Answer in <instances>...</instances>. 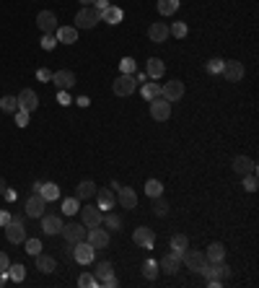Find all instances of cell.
Instances as JSON below:
<instances>
[{
  "label": "cell",
  "mask_w": 259,
  "mask_h": 288,
  "mask_svg": "<svg viewBox=\"0 0 259 288\" xmlns=\"http://www.w3.org/2000/svg\"><path fill=\"white\" fill-rule=\"evenodd\" d=\"M200 272H202V275H205L207 280L215 278V280H220V283L231 278V267H228L223 260H220V262H205V265L200 267Z\"/></svg>",
  "instance_id": "cell-1"
},
{
  "label": "cell",
  "mask_w": 259,
  "mask_h": 288,
  "mask_svg": "<svg viewBox=\"0 0 259 288\" xmlns=\"http://www.w3.org/2000/svg\"><path fill=\"white\" fill-rule=\"evenodd\" d=\"M3 229H6V239L11 241V244H24V241H26V229H24L21 218L11 216V221L3 226Z\"/></svg>",
  "instance_id": "cell-2"
},
{
  "label": "cell",
  "mask_w": 259,
  "mask_h": 288,
  "mask_svg": "<svg viewBox=\"0 0 259 288\" xmlns=\"http://www.w3.org/2000/svg\"><path fill=\"white\" fill-rule=\"evenodd\" d=\"M99 21H101V13L94 6H83L78 16H75V29H94Z\"/></svg>",
  "instance_id": "cell-3"
},
{
  "label": "cell",
  "mask_w": 259,
  "mask_h": 288,
  "mask_svg": "<svg viewBox=\"0 0 259 288\" xmlns=\"http://www.w3.org/2000/svg\"><path fill=\"white\" fill-rule=\"evenodd\" d=\"M135 88H138V81H135L132 73H119V78L112 86V91L117 96H130V94H135Z\"/></svg>",
  "instance_id": "cell-4"
},
{
  "label": "cell",
  "mask_w": 259,
  "mask_h": 288,
  "mask_svg": "<svg viewBox=\"0 0 259 288\" xmlns=\"http://www.w3.org/2000/svg\"><path fill=\"white\" fill-rule=\"evenodd\" d=\"M150 117L158 119V122H166L171 117V101H166L163 96L150 99Z\"/></svg>",
  "instance_id": "cell-5"
},
{
  "label": "cell",
  "mask_w": 259,
  "mask_h": 288,
  "mask_svg": "<svg viewBox=\"0 0 259 288\" xmlns=\"http://www.w3.org/2000/svg\"><path fill=\"white\" fill-rule=\"evenodd\" d=\"M94 257H96V249L88 244V241H78V244H73V260L75 262H81V265H91L94 262Z\"/></svg>",
  "instance_id": "cell-6"
},
{
  "label": "cell",
  "mask_w": 259,
  "mask_h": 288,
  "mask_svg": "<svg viewBox=\"0 0 259 288\" xmlns=\"http://www.w3.org/2000/svg\"><path fill=\"white\" fill-rule=\"evenodd\" d=\"M86 241H88L94 249H106V247H109V231L101 229V226H94V229H88Z\"/></svg>",
  "instance_id": "cell-7"
},
{
  "label": "cell",
  "mask_w": 259,
  "mask_h": 288,
  "mask_svg": "<svg viewBox=\"0 0 259 288\" xmlns=\"http://www.w3.org/2000/svg\"><path fill=\"white\" fill-rule=\"evenodd\" d=\"M65 236V241H70V244H78V241H83L86 239V234H88V229L83 223H63V231H60Z\"/></svg>",
  "instance_id": "cell-8"
},
{
  "label": "cell",
  "mask_w": 259,
  "mask_h": 288,
  "mask_svg": "<svg viewBox=\"0 0 259 288\" xmlns=\"http://www.w3.org/2000/svg\"><path fill=\"white\" fill-rule=\"evenodd\" d=\"M101 218H104V210H99V205H88L81 210V223L86 229H94V226H101Z\"/></svg>",
  "instance_id": "cell-9"
},
{
  "label": "cell",
  "mask_w": 259,
  "mask_h": 288,
  "mask_svg": "<svg viewBox=\"0 0 259 288\" xmlns=\"http://www.w3.org/2000/svg\"><path fill=\"white\" fill-rule=\"evenodd\" d=\"M132 241H135L138 247H143V249H153L156 234H153V229H148V226H140V229L132 231Z\"/></svg>",
  "instance_id": "cell-10"
},
{
  "label": "cell",
  "mask_w": 259,
  "mask_h": 288,
  "mask_svg": "<svg viewBox=\"0 0 259 288\" xmlns=\"http://www.w3.org/2000/svg\"><path fill=\"white\" fill-rule=\"evenodd\" d=\"M44 208H47V200H44L39 192H34L32 198L26 200V216L29 218H42L44 216Z\"/></svg>",
  "instance_id": "cell-11"
},
{
  "label": "cell",
  "mask_w": 259,
  "mask_h": 288,
  "mask_svg": "<svg viewBox=\"0 0 259 288\" xmlns=\"http://www.w3.org/2000/svg\"><path fill=\"white\" fill-rule=\"evenodd\" d=\"M37 107H39V96H37V91H34V88H24L21 94H19V109H24V112L32 114Z\"/></svg>",
  "instance_id": "cell-12"
},
{
  "label": "cell",
  "mask_w": 259,
  "mask_h": 288,
  "mask_svg": "<svg viewBox=\"0 0 259 288\" xmlns=\"http://www.w3.org/2000/svg\"><path fill=\"white\" fill-rule=\"evenodd\" d=\"M161 96H163L166 101H179L181 96H184V83H181V81L163 83V86H161Z\"/></svg>",
  "instance_id": "cell-13"
},
{
  "label": "cell",
  "mask_w": 259,
  "mask_h": 288,
  "mask_svg": "<svg viewBox=\"0 0 259 288\" xmlns=\"http://www.w3.org/2000/svg\"><path fill=\"white\" fill-rule=\"evenodd\" d=\"M220 73L225 75V81L236 83V81L243 78V63H238V60H228V63H223V70H220Z\"/></svg>",
  "instance_id": "cell-14"
},
{
  "label": "cell",
  "mask_w": 259,
  "mask_h": 288,
  "mask_svg": "<svg viewBox=\"0 0 259 288\" xmlns=\"http://www.w3.org/2000/svg\"><path fill=\"white\" fill-rule=\"evenodd\" d=\"M52 83L60 91H70L75 86V73L73 70H57V73H52Z\"/></svg>",
  "instance_id": "cell-15"
},
{
  "label": "cell",
  "mask_w": 259,
  "mask_h": 288,
  "mask_svg": "<svg viewBox=\"0 0 259 288\" xmlns=\"http://www.w3.org/2000/svg\"><path fill=\"white\" fill-rule=\"evenodd\" d=\"M37 26L42 29L44 34H55L57 32V16L52 11H42L39 16H37Z\"/></svg>",
  "instance_id": "cell-16"
},
{
  "label": "cell",
  "mask_w": 259,
  "mask_h": 288,
  "mask_svg": "<svg viewBox=\"0 0 259 288\" xmlns=\"http://www.w3.org/2000/svg\"><path fill=\"white\" fill-rule=\"evenodd\" d=\"M166 275H176L179 272V267H181V257L176 254V252H169V254H163L161 257V265H158Z\"/></svg>",
  "instance_id": "cell-17"
},
{
  "label": "cell",
  "mask_w": 259,
  "mask_h": 288,
  "mask_svg": "<svg viewBox=\"0 0 259 288\" xmlns=\"http://www.w3.org/2000/svg\"><path fill=\"white\" fill-rule=\"evenodd\" d=\"M181 260H184V265H187L189 270L200 272V267L207 262V257H205V252H197V249H192V252H184V254H181Z\"/></svg>",
  "instance_id": "cell-18"
},
{
  "label": "cell",
  "mask_w": 259,
  "mask_h": 288,
  "mask_svg": "<svg viewBox=\"0 0 259 288\" xmlns=\"http://www.w3.org/2000/svg\"><path fill=\"white\" fill-rule=\"evenodd\" d=\"M42 231H44V234H50V236L60 234V231H63V218H60V216L44 213V216H42Z\"/></svg>",
  "instance_id": "cell-19"
},
{
  "label": "cell",
  "mask_w": 259,
  "mask_h": 288,
  "mask_svg": "<svg viewBox=\"0 0 259 288\" xmlns=\"http://www.w3.org/2000/svg\"><path fill=\"white\" fill-rule=\"evenodd\" d=\"M148 39H150V42H156V44L166 42V39H169V26H166L163 21L150 24V26H148Z\"/></svg>",
  "instance_id": "cell-20"
},
{
  "label": "cell",
  "mask_w": 259,
  "mask_h": 288,
  "mask_svg": "<svg viewBox=\"0 0 259 288\" xmlns=\"http://www.w3.org/2000/svg\"><path fill=\"white\" fill-rule=\"evenodd\" d=\"M96 205H99V210H109V208H114V203H117V195H114V190H96Z\"/></svg>",
  "instance_id": "cell-21"
},
{
  "label": "cell",
  "mask_w": 259,
  "mask_h": 288,
  "mask_svg": "<svg viewBox=\"0 0 259 288\" xmlns=\"http://www.w3.org/2000/svg\"><path fill=\"white\" fill-rule=\"evenodd\" d=\"M233 172L236 174H251V172H256V161L254 159H249V156H236L233 159Z\"/></svg>",
  "instance_id": "cell-22"
},
{
  "label": "cell",
  "mask_w": 259,
  "mask_h": 288,
  "mask_svg": "<svg viewBox=\"0 0 259 288\" xmlns=\"http://www.w3.org/2000/svg\"><path fill=\"white\" fill-rule=\"evenodd\" d=\"M117 198H119V205H122V208H130V210H132L135 205H138V195H135L132 187H122V185H119Z\"/></svg>",
  "instance_id": "cell-23"
},
{
  "label": "cell",
  "mask_w": 259,
  "mask_h": 288,
  "mask_svg": "<svg viewBox=\"0 0 259 288\" xmlns=\"http://www.w3.org/2000/svg\"><path fill=\"white\" fill-rule=\"evenodd\" d=\"M57 42L75 44V42H78V29H75V26H57Z\"/></svg>",
  "instance_id": "cell-24"
},
{
  "label": "cell",
  "mask_w": 259,
  "mask_h": 288,
  "mask_svg": "<svg viewBox=\"0 0 259 288\" xmlns=\"http://www.w3.org/2000/svg\"><path fill=\"white\" fill-rule=\"evenodd\" d=\"M37 260V270L39 272H44V275H50V272H55V267H57V262H55V257H50V254H37L34 257Z\"/></svg>",
  "instance_id": "cell-25"
},
{
  "label": "cell",
  "mask_w": 259,
  "mask_h": 288,
  "mask_svg": "<svg viewBox=\"0 0 259 288\" xmlns=\"http://www.w3.org/2000/svg\"><path fill=\"white\" fill-rule=\"evenodd\" d=\"M205 257H207V262H220V260H225V247L220 241H212V244L205 249Z\"/></svg>",
  "instance_id": "cell-26"
},
{
  "label": "cell",
  "mask_w": 259,
  "mask_h": 288,
  "mask_svg": "<svg viewBox=\"0 0 259 288\" xmlns=\"http://www.w3.org/2000/svg\"><path fill=\"white\" fill-rule=\"evenodd\" d=\"M101 13V21H106V24H119L122 19H125V13H122V8H117V6H109V8H104V11H99Z\"/></svg>",
  "instance_id": "cell-27"
},
{
  "label": "cell",
  "mask_w": 259,
  "mask_h": 288,
  "mask_svg": "<svg viewBox=\"0 0 259 288\" xmlns=\"http://www.w3.org/2000/svg\"><path fill=\"white\" fill-rule=\"evenodd\" d=\"M187 249H189V239H187L184 234H174V236H171V252H176V254L181 257Z\"/></svg>",
  "instance_id": "cell-28"
},
{
  "label": "cell",
  "mask_w": 259,
  "mask_h": 288,
  "mask_svg": "<svg viewBox=\"0 0 259 288\" xmlns=\"http://www.w3.org/2000/svg\"><path fill=\"white\" fill-rule=\"evenodd\" d=\"M96 195V185L91 179H83L81 185H78V195H75V198L78 200H88V198H94Z\"/></svg>",
  "instance_id": "cell-29"
},
{
  "label": "cell",
  "mask_w": 259,
  "mask_h": 288,
  "mask_svg": "<svg viewBox=\"0 0 259 288\" xmlns=\"http://www.w3.org/2000/svg\"><path fill=\"white\" fill-rule=\"evenodd\" d=\"M145 73H148V78H161V75L166 73V65L161 63L158 57H150V60H148V70H145Z\"/></svg>",
  "instance_id": "cell-30"
},
{
  "label": "cell",
  "mask_w": 259,
  "mask_h": 288,
  "mask_svg": "<svg viewBox=\"0 0 259 288\" xmlns=\"http://www.w3.org/2000/svg\"><path fill=\"white\" fill-rule=\"evenodd\" d=\"M39 195H42L47 203H50V200H57V198H60V187L55 185V182H44L42 190H39Z\"/></svg>",
  "instance_id": "cell-31"
},
{
  "label": "cell",
  "mask_w": 259,
  "mask_h": 288,
  "mask_svg": "<svg viewBox=\"0 0 259 288\" xmlns=\"http://www.w3.org/2000/svg\"><path fill=\"white\" fill-rule=\"evenodd\" d=\"M179 11V0H158V13L161 16H174Z\"/></svg>",
  "instance_id": "cell-32"
},
{
  "label": "cell",
  "mask_w": 259,
  "mask_h": 288,
  "mask_svg": "<svg viewBox=\"0 0 259 288\" xmlns=\"http://www.w3.org/2000/svg\"><path fill=\"white\" fill-rule=\"evenodd\" d=\"M109 275H114V265H112V262H106V260L99 262V265H96V275H94V278H96V280H104V278H109Z\"/></svg>",
  "instance_id": "cell-33"
},
{
  "label": "cell",
  "mask_w": 259,
  "mask_h": 288,
  "mask_svg": "<svg viewBox=\"0 0 259 288\" xmlns=\"http://www.w3.org/2000/svg\"><path fill=\"white\" fill-rule=\"evenodd\" d=\"M101 223H104L109 231H122V221H119V216H114V213H104Z\"/></svg>",
  "instance_id": "cell-34"
},
{
  "label": "cell",
  "mask_w": 259,
  "mask_h": 288,
  "mask_svg": "<svg viewBox=\"0 0 259 288\" xmlns=\"http://www.w3.org/2000/svg\"><path fill=\"white\" fill-rule=\"evenodd\" d=\"M145 192L150 195V198H158V195H163V185L158 179H148L145 182Z\"/></svg>",
  "instance_id": "cell-35"
},
{
  "label": "cell",
  "mask_w": 259,
  "mask_h": 288,
  "mask_svg": "<svg viewBox=\"0 0 259 288\" xmlns=\"http://www.w3.org/2000/svg\"><path fill=\"white\" fill-rule=\"evenodd\" d=\"M143 275H145L148 280H156V275H158V262H156V260H145V265H143Z\"/></svg>",
  "instance_id": "cell-36"
},
{
  "label": "cell",
  "mask_w": 259,
  "mask_h": 288,
  "mask_svg": "<svg viewBox=\"0 0 259 288\" xmlns=\"http://www.w3.org/2000/svg\"><path fill=\"white\" fill-rule=\"evenodd\" d=\"M8 278L16 280V283L24 280V278H26V267H24V265H8Z\"/></svg>",
  "instance_id": "cell-37"
},
{
  "label": "cell",
  "mask_w": 259,
  "mask_h": 288,
  "mask_svg": "<svg viewBox=\"0 0 259 288\" xmlns=\"http://www.w3.org/2000/svg\"><path fill=\"white\" fill-rule=\"evenodd\" d=\"M0 109L13 114V112L19 109V99H16V96H3V99H0Z\"/></svg>",
  "instance_id": "cell-38"
},
{
  "label": "cell",
  "mask_w": 259,
  "mask_h": 288,
  "mask_svg": "<svg viewBox=\"0 0 259 288\" xmlns=\"http://www.w3.org/2000/svg\"><path fill=\"white\" fill-rule=\"evenodd\" d=\"M153 213H156L158 218L169 213V203L163 200V195H158V198H153Z\"/></svg>",
  "instance_id": "cell-39"
},
{
  "label": "cell",
  "mask_w": 259,
  "mask_h": 288,
  "mask_svg": "<svg viewBox=\"0 0 259 288\" xmlns=\"http://www.w3.org/2000/svg\"><path fill=\"white\" fill-rule=\"evenodd\" d=\"M143 96L150 101V99H156V96H161V83H145L143 86Z\"/></svg>",
  "instance_id": "cell-40"
},
{
  "label": "cell",
  "mask_w": 259,
  "mask_h": 288,
  "mask_svg": "<svg viewBox=\"0 0 259 288\" xmlns=\"http://www.w3.org/2000/svg\"><path fill=\"white\" fill-rule=\"evenodd\" d=\"M187 32H189V29H187V24H184V21H176L174 26H169V34H174L176 39H184V37H187Z\"/></svg>",
  "instance_id": "cell-41"
},
{
  "label": "cell",
  "mask_w": 259,
  "mask_h": 288,
  "mask_svg": "<svg viewBox=\"0 0 259 288\" xmlns=\"http://www.w3.org/2000/svg\"><path fill=\"white\" fill-rule=\"evenodd\" d=\"M63 213H65V216H75V213H78V198L63 200Z\"/></svg>",
  "instance_id": "cell-42"
},
{
  "label": "cell",
  "mask_w": 259,
  "mask_h": 288,
  "mask_svg": "<svg viewBox=\"0 0 259 288\" xmlns=\"http://www.w3.org/2000/svg\"><path fill=\"white\" fill-rule=\"evenodd\" d=\"M24 244H26V252L32 254V257H37V254L42 252V241H39V239H26Z\"/></svg>",
  "instance_id": "cell-43"
},
{
  "label": "cell",
  "mask_w": 259,
  "mask_h": 288,
  "mask_svg": "<svg viewBox=\"0 0 259 288\" xmlns=\"http://www.w3.org/2000/svg\"><path fill=\"white\" fill-rule=\"evenodd\" d=\"M78 285H83V288H99V280L91 275V272H83V275L78 278Z\"/></svg>",
  "instance_id": "cell-44"
},
{
  "label": "cell",
  "mask_w": 259,
  "mask_h": 288,
  "mask_svg": "<svg viewBox=\"0 0 259 288\" xmlns=\"http://www.w3.org/2000/svg\"><path fill=\"white\" fill-rule=\"evenodd\" d=\"M243 190H246V192H256V172L243 174Z\"/></svg>",
  "instance_id": "cell-45"
},
{
  "label": "cell",
  "mask_w": 259,
  "mask_h": 288,
  "mask_svg": "<svg viewBox=\"0 0 259 288\" xmlns=\"http://www.w3.org/2000/svg\"><path fill=\"white\" fill-rule=\"evenodd\" d=\"M220 70H223V60H220V57H212L210 63H207V73L215 75V73H220Z\"/></svg>",
  "instance_id": "cell-46"
},
{
  "label": "cell",
  "mask_w": 259,
  "mask_h": 288,
  "mask_svg": "<svg viewBox=\"0 0 259 288\" xmlns=\"http://www.w3.org/2000/svg\"><path fill=\"white\" fill-rule=\"evenodd\" d=\"M119 70H122V73H135V60H132V57H122Z\"/></svg>",
  "instance_id": "cell-47"
},
{
  "label": "cell",
  "mask_w": 259,
  "mask_h": 288,
  "mask_svg": "<svg viewBox=\"0 0 259 288\" xmlns=\"http://www.w3.org/2000/svg\"><path fill=\"white\" fill-rule=\"evenodd\" d=\"M55 44H57V37H55V34H44V37H42V47H44V50H55Z\"/></svg>",
  "instance_id": "cell-48"
},
{
  "label": "cell",
  "mask_w": 259,
  "mask_h": 288,
  "mask_svg": "<svg viewBox=\"0 0 259 288\" xmlns=\"http://www.w3.org/2000/svg\"><path fill=\"white\" fill-rule=\"evenodd\" d=\"M13 114H16V125H19V127H26V125H29V112H24V109H16Z\"/></svg>",
  "instance_id": "cell-49"
},
{
  "label": "cell",
  "mask_w": 259,
  "mask_h": 288,
  "mask_svg": "<svg viewBox=\"0 0 259 288\" xmlns=\"http://www.w3.org/2000/svg\"><path fill=\"white\" fill-rule=\"evenodd\" d=\"M57 101L63 104V107H68V104H70L73 99H70V94H68V91H57Z\"/></svg>",
  "instance_id": "cell-50"
},
{
  "label": "cell",
  "mask_w": 259,
  "mask_h": 288,
  "mask_svg": "<svg viewBox=\"0 0 259 288\" xmlns=\"http://www.w3.org/2000/svg\"><path fill=\"white\" fill-rule=\"evenodd\" d=\"M99 285H106V288H117V285H119V280H117L114 275H109V278H104V280H99Z\"/></svg>",
  "instance_id": "cell-51"
},
{
  "label": "cell",
  "mask_w": 259,
  "mask_h": 288,
  "mask_svg": "<svg viewBox=\"0 0 259 288\" xmlns=\"http://www.w3.org/2000/svg\"><path fill=\"white\" fill-rule=\"evenodd\" d=\"M37 78H39V81H52V73H50L47 68H39V70H37Z\"/></svg>",
  "instance_id": "cell-52"
},
{
  "label": "cell",
  "mask_w": 259,
  "mask_h": 288,
  "mask_svg": "<svg viewBox=\"0 0 259 288\" xmlns=\"http://www.w3.org/2000/svg\"><path fill=\"white\" fill-rule=\"evenodd\" d=\"M8 265H11L8 254H6V252H0V272H6V270H8Z\"/></svg>",
  "instance_id": "cell-53"
},
{
  "label": "cell",
  "mask_w": 259,
  "mask_h": 288,
  "mask_svg": "<svg viewBox=\"0 0 259 288\" xmlns=\"http://www.w3.org/2000/svg\"><path fill=\"white\" fill-rule=\"evenodd\" d=\"M94 8H96V11H104V8H109V0H94Z\"/></svg>",
  "instance_id": "cell-54"
},
{
  "label": "cell",
  "mask_w": 259,
  "mask_h": 288,
  "mask_svg": "<svg viewBox=\"0 0 259 288\" xmlns=\"http://www.w3.org/2000/svg\"><path fill=\"white\" fill-rule=\"evenodd\" d=\"M11 221V213H8V210H0V226H6Z\"/></svg>",
  "instance_id": "cell-55"
},
{
  "label": "cell",
  "mask_w": 259,
  "mask_h": 288,
  "mask_svg": "<svg viewBox=\"0 0 259 288\" xmlns=\"http://www.w3.org/2000/svg\"><path fill=\"white\" fill-rule=\"evenodd\" d=\"M3 195H6V200H8V203H13V200H16V198H19V195H16V192H13V190H6Z\"/></svg>",
  "instance_id": "cell-56"
},
{
  "label": "cell",
  "mask_w": 259,
  "mask_h": 288,
  "mask_svg": "<svg viewBox=\"0 0 259 288\" xmlns=\"http://www.w3.org/2000/svg\"><path fill=\"white\" fill-rule=\"evenodd\" d=\"M75 104H78V107H88L91 99H88V96H78V101H75Z\"/></svg>",
  "instance_id": "cell-57"
},
{
  "label": "cell",
  "mask_w": 259,
  "mask_h": 288,
  "mask_svg": "<svg viewBox=\"0 0 259 288\" xmlns=\"http://www.w3.org/2000/svg\"><path fill=\"white\" fill-rule=\"evenodd\" d=\"M145 78H148V73H138V75H135V81H138V83H145Z\"/></svg>",
  "instance_id": "cell-58"
},
{
  "label": "cell",
  "mask_w": 259,
  "mask_h": 288,
  "mask_svg": "<svg viewBox=\"0 0 259 288\" xmlns=\"http://www.w3.org/2000/svg\"><path fill=\"white\" fill-rule=\"evenodd\" d=\"M6 190H8V185H6V179H3V177H0V195H3Z\"/></svg>",
  "instance_id": "cell-59"
},
{
  "label": "cell",
  "mask_w": 259,
  "mask_h": 288,
  "mask_svg": "<svg viewBox=\"0 0 259 288\" xmlns=\"http://www.w3.org/2000/svg\"><path fill=\"white\" fill-rule=\"evenodd\" d=\"M6 280H8V270H6V272H0V285H6Z\"/></svg>",
  "instance_id": "cell-60"
},
{
  "label": "cell",
  "mask_w": 259,
  "mask_h": 288,
  "mask_svg": "<svg viewBox=\"0 0 259 288\" xmlns=\"http://www.w3.org/2000/svg\"><path fill=\"white\" fill-rule=\"evenodd\" d=\"M81 3H83V6H94V0H81Z\"/></svg>",
  "instance_id": "cell-61"
}]
</instances>
